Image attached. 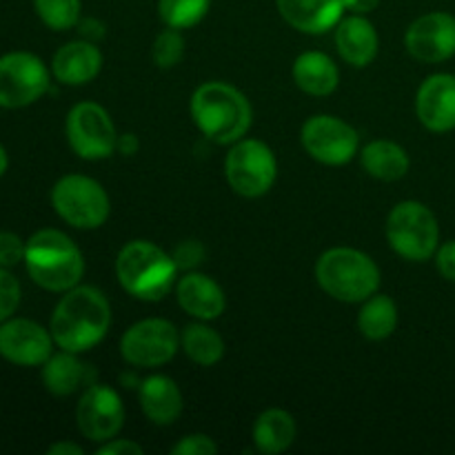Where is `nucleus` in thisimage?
<instances>
[{
    "mask_svg": "<svg viewBox=\"0 0 455 455\" xmlns=\"http://www.w3.org/2000/svg\"><path fill=\"white\" fill-rule=\"evenodd\" d=\"M111 327V305L92 284H76L53 307L49 331L58 349L84 354L105 340Z\"/></svg>",
    "mask_w": 455,
    "mask_h": 455,
    "instance_id": "1",
    "label": "nucleus"
},
{
    "mask_svg": "<svg viewBox=\"0 0 455 455\" xmlns=\"http://www.w3.org/2000/svg\"><path fill=\"white\" fill-rule=\"evenodd\" d=\"M189 111L198 132L216 145H234L247 136L253 123L249 98L238 87L222 80H209L196 87Z\"/></svg>",
    "mask_w": 455,
    "mask_h": 455,
    "instance_id": "2",
    "label": "nucleus"
},
{
    "mask_svg": "<svg viewBox=\"0 0 455 455\" xmlns=\"http://www.w3.org/2000/svg\"><path fill=\"white\" fill-rule=\"evenodd\" d=\"M25 267L29 278L52 293L69 291L84 275L83 251L60 229H40L27 240Z\"/></svg>",
    "mask_w": 455,
    "mask_h": 455,
    "instance_id": "3",
    "label": "nucleus"
},
{
    "mask_svg": "<svg viewBox=\"0 0 455 455\" xmlns=\"http://www.w3.org/2000/svg\"><path fill=\"white\" fill-rule=\"evenodd\" d=\"M178 267L172 253L149 240H132L116 258V278L132 298L158 302L176 289Z\"/></svg>",
    "mask_w": 455,
    "mask_h": 455,
    "instance_id": "4",
    "label": "nucleus"
},
{
    "mask_svg": "<svg viewBox=\"0 0 455 455\" xmlns=\"http://www.w3.org/2000/svg\"><path fill=\"white\" fill-rule=\"evenodd\" d=\"M315 280L329 298L358 305L380 289V269L369 253L354 247L327 249L315 262Z\"/></svg>",
    "mask_w": 455,
    "mask_h": 455,
    "instance_id": "5",
    "label": "nucleus"
},
{
    "mask_svg": "<svg viewBox=\"0 0 455 455\" xmlns=\"http://www.w3.org/2000/svg\"><path fill=\"white\" fill-rule=\"evenodd\" d=\"M387 240L400 258L425 262L440 247V227L435 213L418 200H403L387 218Z\"/></svg>",
    "mask_w": 455,
    "mask_h": 455,
    "instance_id": "6",
    "label": "nucleus"
},
{
    "mask_svg": "<svg viewBox=\"0 0 455 455\" xmlns=\"http://www.w3.org/2000/svg\"><path fill=\"white\" fill-rule=\"evenodd\" d=\"M53 212L74 229H100L111 213V200L105 187L83 173L58 178L52 189Z\"/></svg>",
    "mask_w": 455,
    "mask_h": 455,
    "instance_id": "7",
    "label": "nucleus"
},
{
    "mask_svg": "<svg viewBox=\"0 0 455 455\" xmlns=\"http://www.w3.org/2000/svg\"><path fill=\"white\" fill-rule=\"evenodd\" d=\"M225 178L243 198H260L278 180V158L267 142L244 136L225 156Z\"/></svg>",
    "mask_w": 455,
    "mask_h": 455,
    "instance_id": "8",
    "label": "nucleus"
},
{
    "mask_svg": "<svg viewBox=\"0 0 455 455\" xmlns=\"http://www.w3.org/2000/svg\"><path fill=\"white\" fill-rule=\"evenodd\" d=\"M65 136L71 151L83 160L111 158L118 149V132L109 111L92 100L78 102L65 120Z\"/></svg>",
    "mask_w": 455,
    "mask_h": 455,
    "instance_id": "9",
    "label": "nucleus"
},
{
    "mask_svg": "<svg viewBox=\"0 0 455 455\" xmlns=\"http://www.w3.org/2000/svg\"><path fill=\"white\" fill-rule=\"evenodd\" d=\"M52 84V71L31 52L0 56V107L22 109L38 102Z\"/></svg>",
    "mask_w": 455,
    "mask_h": 455,
    "instance_id": "10",
    "label": "nucleus"
},
{
    "mask_svg": "<svg viewBox=\"0 0 455 455\" xmlns=\"http://www.w3.org/2000/svg\"><path fill=\"white\" fill-rule=\"evenodd\" d=\"M180 349V331L164 318H145L132 324L120 338V355L138 369L169 364Z\"/></svg>",
    "mask_w": 455,
    "mask_h": 455,
    "instance_id": "11",
    "label": "nucleus"
},
{
    "mask_svg": "<svg viewBox=\"0 0 455 455\" xmlns=\"http://www.w3.org/2000/svg\"><path fill=\"white\" fill-rule=\"evenodd\" d=\"M300 142L309 158L327 167H342L358 154L360 136L347 120L331 114H318L305 120Z\"/></svg>",
    "mask_w": 455,
    "mask_h": 455,
    "instance_id": "12",
    "label": "nucleus"
},
{
    "mask_svg": "<svg viewBox=\"0 0 455 455\" xmlns=\"http://www.w3.org/2000/svg\"><path fill=\"white\" fill-rule=\"evenodd\" d=\"M76 425L92 443H107L124 427V404L118 391L109 385L93 382L83 391L76 407Z\"/></svg>",
    "mask_w": 455,
    "mask_h": 455,
    "instance_id": "13",
    "label": "nucleus"
},
{
    "mask_svg": "<svg viewBox=\"0 0 455 455\" xmlns=\"http://www.w3.org/2000/svg\"><path fill=\"white\" fill-rule=\"evenodd\" d=\"M49 329L29 318H7L0 323V358L16 367H43L53 354Z\"/></svg>",
    "mask_w": 455,
    "mask_h": 455,
    "instance_id": "14",
    "label": "nucleus"
},
{
    "mask_svg": "<svg viewBox=\"0 0 455 455\" xmlns=\"http://www.w3.org/2000/svg\"><path fill=\"white\" fill-rule=\"evenodd\" d=\"M404 47L416 60L438 65L455 56V16L431 12L416 18L404 34Z\"/></svg>",
    "mask_w": 455,
    "mask_h": 455,
    "instance_id": "15",
    "label": "nucleus"
},
{
    "mask_svg": "<svg viewBox=\"0 0 455 455\" xmlns=\"http://www.w3.org/2000/svg\"><path fill=\"white\" fill-rule=\"evenodd\" d=\"M416 116L425 129L447 133L455 129V76L434 74L418 87Z\"/></svg>",
    "mask_w": 455,
    "mask_h": 455,
    "instance_id": "16",
    "label": "nucleus"
},
{
    "mask_svg": "<svg viewBox=\"0 0 455 455\" xmlns=\"http://www.w3.org/2000/svg\"><path fill=\"white\" fill-rule=\"evenodd\" d=\"M176 300L187 315L203 323L218 320L227 309V296L220 284L200 271H187L176 283Z\"/></svg>",
    "mask_w": 455,
    "mask_h": 455,
    "instance_id": "17",
    "label": "nucleus"
},
{
    "mask_svg": "<svg viewBox=\"0 0 455 455\" xmlns=\"http://www.w3.org/2000/svg\"><path fill=\"white\" fill-rule=\"evenodd\" d=\"M280 18L300 34L323 36L345 18V0H275Z\"/></svg>",
    "mask_w": 455,
    "mask_h": 455,
    "instance_id": "18",
    "label": "nucleus"
},
{
    "mask_svg": "<svg viewBox=\"0 0 455 455\" xmlns=\"http://www.w3.org/2000/svg\"><path fill=\"white\" fill-rule=\"evenodd\" d=\"M102 69V52L92 40H71L52 58V76L67 87L92 83Z\"/></svg>",
    "mask_w": 455,
    "mask_h": 455,
    "instance_id": "19",
    "label": "nucleus"
},
{
    "mask_svg": "<svg viewBox=\"0 0 455 455\" xmlns=\"http://www.w3.org/2000/svg\"><path fill=\"white\" fill-rule=\"evenodd\" d=\"M333 31H336V49L347 65L364 69L376 60L380 38H378L376 27L367 16H363V13L345 16Z\"/></svg>",
    "mask_w": 455,
    "mask_h": 455,
    "instance_id": "20",
    "label": "nucleus"
},
{
    "mask_svg": "<svg viewBox=\"0 0 455 455\" xmlns=\"http://www.w3.org/2000/svg\"><path fill=\"white\" fill-rule=\"evenodd\" d=\"M78 355L80 354H71L65 349L49 355L40 371L43 385L49 394L67 398V395H74L80 389L84 391L96 382V369L92 364H84Z\"/></svg>",
    "mask_w": 455,
    "mask_h": 455,
    "instance_id": "21",
    "label": "nucleus"
},
{
    "mask_svg": "<svg viewBox=\"0 0 455 455\" xmlns=\"http://www.w3.org/2000/svg\"><path fill=\"white\" fill-rule=\"evenodd\" d=\"M138 400L147 420L156 427H169L182 413V391L169 376L145 378L138 387Z\"/></svg>",
    "mask_w": 455,
    "mask_h": 455,
    "instance_id": "22",
    "label": "nucleus"
},
{
    "mask_svg": "<svg viewBox=\"0 0 455 455\" xmlns=\"http://www.w3.org/2000/svg\"><path fill=\"white\" fill-rule=\"evenodd\" d=\"M293 83L307 96H331L340 84V69L324 52H305L293 60Z\"/></svg>",
    "mask_w": 455,
    "mask_h": 455,
    "instance_id": "23",
    "label": "nucleus"
},
{
    "mask_svg": "<svg viewBox=\"0 0 455 455\" xmlns=\"http://www.w3.org/2000/svg\"><path fill=\"white\" fill-rule=\"evenodd\" d=\"M296 418L289 411H284V409H267L253 422V444H256L258 451L265 455H278L287 451L296 443Z\"/></svg>",
    "mask_w": 455,
    "mask_h": 455,
    "instance_id": "24",
    "label": "nucleus"
},
{
    "mask_svg": "<svg viewBox=\"0 0 455 455\" xmlns=\"http://www.w3.org/2000/svg\"><path fill=\"white\" fill-rule=\"evenodd\" d=\"M360 164L371 178L382 182H395L404 178L411 167V160L404 147L394 140H373L360 151Z\"/></svg>",
    "mask_w": 455,
    "mask_h": 455,
    "instance_id": "25",
    "label": "nucleus"
},
{
    "mask_svg": "<svg viewBox=\"0 0 455 455\" xmlns=\"http://www.w3.org/2000/svg\"><path fill=\"white\" fill-rule=\"evenodd\" d=\"M398 327V305L391 296L373 293L358 311V329L367 340L380 342L394 336Z\"/></svg>",
    "mask_w": 455,
    "mask_h": 455,
    "instance_id": "26",
    "label": "nucleus"
},
{
    "mask_svg": "<svg viewBox=\"0 0 455 455\" xmlns=\"http://www.w3.org/2000/svg\"><path fill=\"white\" fill-rule=\"evenodd\" d=\"M180 349L198 367H213L225 358L227 347L216 329L198 320L194 324H187L180 331Z\"/></svg>",
    "mask_w": 455,
    "mask_h": 455,
    "instance_id": "27",
    "label": "nucleus"
},
{
    "mask_svg": "<svg viewBox=\"0 0 455 455\" xmlns=\"http://www.w3.org/2000/svg\"><path fill=\"white\" fill-rule=\"evenodd\" d=\"M212 9V0H158V16L164 27L191 29L200 25Z\"/></svg>",
    "mask_w": 455,
    "mask_h": 455,
    "instance_id": "28",
    "label": "nucleus"
},
{
    "mask_svg": "<svg viewBox=\"0 0 455 455\" xmlns=\"http://www.w3.org/2000/svg\"><path fill=\"white\" fill-rule=\"evenodd\" d=\"M34 9L44 27L52 31L74 29L80 22V0H34Z\"/></svg>",
    "mask_w": 455,
    "mask_h": 455,
    "instance_id": "29",
    "label": "nucleus"
},
{
    "mask_svg": "<svg viewBox=\"0 0 455 455\" xmlns=\"http://www.w3.org/2000/svg\"><path fill=\"white\" fill-rule=\"evenodd\" d=\"M182 56H185V38H182L180 29L167 27L156 36L154 44H151V60L158 69H173L176 65H180Z\"/></svg>",
    "mask_w": 455,
    "mask_h": 455,
    "instance_id": "30",
    "label": "nucleus"
},
{
    "mask_svg": "<svg viewBox=\"0 0 455 455\" xmlns=\"http://www.w3.org/2000/svg\"><path fill=\"white\" fill-rule=\"evenodd\" d=\"M20 283L9 269L0 267V323L12 318L20 305Z\"/></svg>",
    "mask_w": 455,
    "mask_h": 455,
    "instance_id": "31",
    "label": "nucleus"
},
{
    "mask_svg": "<svg viewBox=\"0 0 455 455\" xmlns=\"http://www.w3.org/2000/svg\"><path fill=\"white\" fill-rule=\"evenodd\" d=\"M204 256H207V249H204L203 243L198 240H182L173 247L172 258L176 262L178 271H196V267H200L204 262Z\"/></svg>",
    "mask_w": 455,
    "mask_h": 455,
    "instance_id": "32",
    "label": "nucleus"
},
{
    "mask_svg": "<svg viewBox=\"0 0 455 455\" xmlns=\"http://www.w3.org/2000/svg\"><path fill=\"white\" fill-rule=\"evenodd\" d=\"M27 243L13 231H0V267L12 269V267L25 262Z\"/></svg>",
    "mask_w": 455,
    "mask_h": 455,
    "instance_id": "33",
    "label": "nucleus"
},
{
    "mask_svg": "<svg viewBox=\"0 0 455 455\" xmlns=\"http://www.w3.org/2000/svg\"><path fill=\"white\" fill-rule=\"evenodd\" d=\"M173 455H216L218 444L212 435L207 434H191L185 435L180 443L172 447Z\"/></svg>",
    "mask_w": 455,
    "mask_h": 455,
    "instance_id": "34",
    "label": "nucleus"
},
{
    "mask_svg": "<svg viewBox=\"0 0 455 455\" xmlns=\"http://www.w3.org/2000/svg\"><path fill=\"white\" fill-rule=\"evenodd\" d=\"M434 258L440 275H443L444 280H449V283H455V240L440 244Z\"/></svg>",
    "mask_w": 455,
    "mask_h": 455,
    "instance_id": "35",
    "label": "nucleus"
},
{
    "mask_svg": "<svg viewBox=\"0 0 455 455\" xmlns=\"http://www.w3.org/2000/svg\"><path fill=\"white\" fill-rule=\"evenodd\" d=\"M145 453V449L140 447L138 443H133V440L129 438H111L107 440V443L100 444V449H98V455H142Z\"/></svg>",
    "mask_w": 455,
    "mask_h": 455,
    "instance_id": "36",
    "label": "nucleus"
},
{
    "mask_svg": "<svg viewBox=\"0 0 455 455\" xmlns=\"http://www.w3.org/2000/svg\"><path fill=\"white\" fill-rule=\"evenodd\" d=\"M378 3H380V0H345V7H347V12L363 13V16H367L369 12H373V9L378 7Z\"/></svg>",
    "mask_w": 455,
    "mask_h": 455,
    "instance_id": "37",
    "label": "nucleus"
},
{
    "mask_svg": "<svg viewBox=\"0 0 455 455\" xmlns=\"http://www.w3.org/2000/svg\"><path fill=\"white\" fill-rule=\"evenodd\" d=\"M49 455H83V447H78L76 443H69V440H62V443L52 444L47 449Z\"/></svg>",
    "mask_w": 455,
    "mask_h": 455,
    "instance_id": "38",
    "label": "nucleus"
},
{
    "mask_svg": "<svg viewBox=\"0 0 455 455\" xmlns=\"http://www.w3.org/2000/svg\"><path fill=\"white\" fill-rule=\"evenodd\" d=\"M136 147H138V140L133 133H124L123 138H118V149L123 151V154L132 156L133 151H136Z\"/></svg>",
    "mask_w": 455,
    "mask_h": 455,
    "instance_id": "39",
    "label": "nucleus"
},
{
    "mask_svg": "<svg viewBox=\"0 0 455 455\" xmlns=\"http://www.w3.org/2000/svg\"><path fill=\"white\" fill-rule=\"evenodd\" d=\"M7 169H9V156H7V149H4V147L0 145V178H3L4 173H7Z\"/></svg>",
    "mask_w": 455,
    "mask_h": 455,
    "instance_id": "40",
    "label": "nucleus"
}]
</instances>
